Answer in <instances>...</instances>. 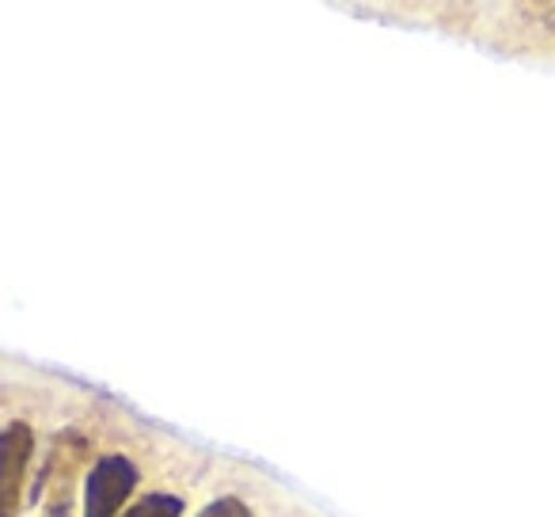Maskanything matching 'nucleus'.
<instances>
[{"instance_id": "obj_2", "label": "nucleus", "mask_w": 555, "mask_h": 517, "mask_svg": "<svg viewBox=\"0 0 555 517\" xmlns=\"http://www.w3.org/2000/svg\"><path fill=\"white\" fill-rule=\"evenodd\" d=\"M35 434L27 423H9L0 430V517H20L24 471L31 461Z\"/></svg>"}, {"instance_id": "obj_4", "label": "nucleus", "mask_w": 555, "mask_h": 517, "mask_svg": "<svg viewBox=\"0 0 555 517\" xmlns=\"http://www.w3.org/2000/svg\"><path fill=\"white\" fill-rule=\"evenodd\" d=\"M202 517H251V509L240 499H217L214 506L202 509Z\"/></svg>"}, {"instance_id": "obj_3", "label": "nucleus", "mask_w": 555, "mask_h": 517, "mask_svg": "<svg viewBox=\"0 0 555 517\" xmlns=\"http://www.w3.org/2000/svg\"><path fill=\"white\" fill-rule=\"evenodd\" d=\"M122 517H183V499L179 494H145L138 506H130Z\"/></svg>"}, {"instance_id": "obj_1", "label": "nucleus", "mask_w": 555, "mask_h": 517, "mask_svg": "<svg viewBox=\"0 0 555 517\" xmlns=\"http://www.w3.org/2000/svg\"><path fill=\"white\" fill-rule=\"evenodd\" d=\"M133 487H138V464L130 456H100L85 479V517H118Z\"/></svg>"}]
</instances>
